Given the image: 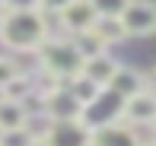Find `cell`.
I'll list each match as a JSON object with an SVG mask.
<instances>
[{"mask_svg": "<svg viewBox=\"0 0 156 146\" xmlns=\"http://www.w3.org/2000/svg\"><path fill=\"white\" fill-rule=\"evenodd\" d=\"M48 35V19L41 10H6L0 16V41L13 51H38Z\"/></svg>", "mask_w": 156, "mask_h": 146, "instance_id": "1", "label": "cell"}, {"mask_svg": "<svg viewBox=\"0 0 156 146\" xmlns=\"http://www.w3.org/2000/svg\"><path fill=\"white\" fill-rule=\"evenodd\" d=\"M35 57H38L41 70L61 76V80H73V76L83 73V64H86V57L80 54V48L73 45V38L64 41V38H48L45 45L38 48V51H32Z\"/></svg>", "mask_w": 156, "mask_h": 146, "instance_id": "2", "label": "cell"}, {"mask_svg": "<svg viewBox=\"0 0 156 146\" xmlns=\"http://www.w3.org/2000/svg\"><path fill=\"white\" fill-rule=\"evenodd\" d=\"M121 22L127 29V35H156V0H131L127 10L121 13Z\"/></svg>", "mask_w": 156, "mask_h": 146, "instance_id": "3", "label": "cell"}, {"mask_svg": "<svg viewBox=\"0 0 156 146\" xmlns=\"http://www.w3.org/2000/svg\"><path fill=\"white\" fill-rule=\"evenodd\" d=\"M58 19H61V29L64 32L80 35V32L93 29V25L99 22V13H96V3H93V0H70V3L58 13Z\"/></svg>", "mask_w": 156, "mask_h": 146, "instance_id": "4", "label": "cell"}, {"mask_svg": "<svg viewBox=\"0 0 156 146\" xmlns=\"http://www.w3.org/2000/svg\"><path fill=\"white\" fill-rule=\"evenodd\" d=\"M89 146H144V143L137 140V134L131 130V124L121 117V121L93 127V134H89Z\"/></svg>", "mask_w": 156, "mask_h": 146, "instance_id": "5", "label": "cell"}, {"mask_svg": "<svg viewBox=\"0 0 156 146\" xmlns=\"http://www.w3.org/2000/svg\"><path fill=\"white\" fill-rule=\"evenodd\" d=\"M45 111L54 117V121H83V102L76 99L67 86L45 99Z\"/></svg>", "mask_w": 156, "mask_h": 146, "instance_id": "6", "label": "cell"}, {"mask_svg": "<svg viewBox=\"0 0 156 146\" xmlns=\"http://www.w3.org/2000/svg\"><path fill=\"white\" fill-rule=\"evenodd\" d=\"M89 134L93 130L83 121H58L41 146H89Z\"/></svg>", "mask_w": 156, "mask_h": 146, "instance_id": "7", "label": "cell"}, {"mask_svg": "<svg viewBox=\"0 0 156 146\" xmlns=\"http://www.w3.org/2000/svg\"><path fill=\"white\" fill-rule=\"evenodd\" d=\"M124 121L127 124H156V95L153 89L131 95L124 102Z\"/></svg>", "mask_w": 156, "mask_h": 146, "instance_id": "8", "label": "cell"}, {"mask_svg": "<svg viewBox=\"0 0 156 146\" xmlns=\"http://www.w3.org/2000/svg\"><path fill=\"white\" fill-rule=\"evenodd\" d=\"M121 70V64H118L112 54H96V57H86V64H83V76H89V80H96L99 86H112V80L118 76Z\"/></svg>", "mask_w": 156, "mask_h": 146, "instance_id": "9", "label": "cell"}, {"mask_svg": "<svg viewBox=\"0 0 156 146\" xmlns=\"http://www.w3.org/2000/svg\"><path fill=\"white\" fill-rule=\"evenodd\" d=\"M26 117H29V108H26V102L3 99V102H0V134L26 127Z\"/></svg>", "mask_w": 156, "mask_h": 146, "instance_id": "10", "label": "cell"}, {"mask_svg": "<svg viewBox=\"0 0 156 146\" xmlns=\"http://www.w3.org/2000/svg\"><path fill=\"white\" fill-rule=\"evenodd\" d=\"M108 89H115L118 95L131 99V95L144 92V89H150V86H147V73H137V70H127V67H121V70H118V76L112 80Z\"/></svg>", "mask_w": 156, "mask_h": 146, "instance_id": "11", "label": "cell"}, {"mask_svg": "<svg viewBox=\"0 0 156 146\" xmlns=\"http://www.w3.org/2000/svg\"><path fill=\"white\" fill-rule=\"evenodd\" d=\"M67 89L83 102V108H86L89 102H96V99H99V92H102L105 86H99L96 80H89V76H83V73H80V76H73V80H70V86H67Z\"/></svg>", "mask_w": 156, "mask_h": 146, "instance_id": "12", "label": "cell"}, {"mask_svg": "<svg viewBox=\"0 0 156 146\" xmlns=\"http://www.w3.org/2000/svg\"><path fill=\"white\" fill-rule=\"evenodd\" d=\"M73 45L80 48L83 57H96V54L105 51V38L96 32V25H93V29H86V32H80V35H73Z\"/></svg>", "mask_w": 156, "mask_h": 146, "instance_id": "13", "label": "cell"}, {"mask_svg": "<svg viewBox=\"0 0 156 146\" xmlns=\"http://www.w3.org/2000/svg\"><path fill=\"white\" fill-rule=\"evenodd\" d=\"M96 32L105 38V45H112V41H121V38L127 35V29H124L121 16H99V22H96Z\"/></svg>", "mask_w": 156, "mask_h": 146, "instance_id": "14", "label": "cell"}, {"mask_svg": "<svg viewBox=\"0 0 156 146\" xmlns=\"http://www.w3.org/2000/svg\"><path fill=\"white\" fill-rule=\"evenodd\" d=\"M0 143H3V146H35V137L26 127H19V130H6V134H0Z\"/></svg>", "mask_w": 156, "mask_h": 146, "instance_id": "15", "label": "cell"}, {"mask_svg": "<svg viewBox=\"0 0 156 146\" xmlns=\"http://www.w3.org/2000/svg\"><path fill=\"white\" fill-rule=\"evenodd\" d=\"M93 3H96V13H99V16H121L131 0H93Z\"/></svg>", "mask_w": 156, "mask_h": 146, "instance_id": "16", "label": "cell"}, {"mask_svg": "<svg viewBox=\"0 0 156 146\" xmlns=\"http://www.w3.org/2000/svg\"><path fill=\"white\" fill-rule=\"evenodd\" d=\"M16 76H19V64L13 57H3V54H0V89H6Z\"/></svg>", "mask_w": 156, "mask_h": 146, "instance_id": "17", "label": "cell"}, {"mask_svg": "<svg viewBox=\"0 0 156 146\" xmlns=\"http://www.w3.org/2000/svg\"><path fill=\"white\" fill-rule=\"evenodd\" d=\"M67 3H70V0H41L38 10H41V13H61Z\"/></svg>", "mask_w": 156, "mask_h": 146, "instance_id": "18", "label": "cell"}, {"mask_svg": "<svg viewBox=\"0 0 156 146\" xmlns=\"http://www.w3.org/2000/svg\"><path fill=\"white\" fill-rule=\"evenodd\" d=\"M41 0H6V10H38Z\"/></svg>", "mask_w": 156, "mask_h": 146, "instance_id": "19", "label": "cell"}, {"mask_svg": "<svg viewBox=\"0 0 156 146\" xmlns=\"http://www.w3.org/2000/svg\"><path fill=\"white\" fill-rule=\"evenodd\" d=\"M147 86H156V67H153L150 73H147Z\"/></svg>", "mask_w": 156, "mask_h": 146, "instance_id": "20", "label": "cell"}, {"mask_svg": "<svg viewBox=\"0 0 156 146\" xmlns=\"http://www.w3.org/2000/svg\"><path fill=\"white\" fill-rule=\"evenodd\" d=\"M3 99H6V92H3V89H0V102H3Z\"/></svg>", "mask_w": 156, "mask_h": 146, "instance_id": "21", "label": "cell"}, {"mask_svg": "<svg viewBox=\"0 0 156 146\" xmlns=\"http://www.w3.org/2000/svg\"><path fill=\"white\" fill-rule=\"evenodd\" d=\"M144 146H156V140H150V143H144Z\"/></svg>", "mask_w": 156, "mask_h": 146, "instance_id": "22", "label": "cell"}, {"mask_svg": "<svg viewBox=\"0 0 156 146\" xmlns=\"http://www.w3.org/2000/svg\"><path fill=\"white\" fill-rule=\"evenodd\" d=\"M0 6H6V0H0Z\"/></svg>", "mask_w": 156, "mask_h": 146, "instance_id": "23", "label": "cell"}, {"mask_svg": "<svg viewBox=\"0 0 156 146\" xmlns=\"http://www.w3.org/2000/svg\"><path fill=\"white\" fill-rule=\"evenodd\" d=\"M150 89H153V95H156V86H150Z\"/></svg>", "mask_w": 156, "mask_h": 146, "instance_id": "24", "label": "cell"}, {"mask_svg": "<svg viewBox=\"0 0 156 146\" xmlns=\"http://www.w3.org/2000/svg\"><path fill=\"white\" fill-rule=\"evenodd\" d=\"M0 146H3V143H0Z\"/></svg>", "mask_w": 156, "mask_h": 146, "instance_id": "25", "label": "cell"}]
</instances>
